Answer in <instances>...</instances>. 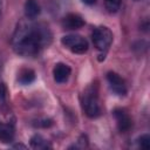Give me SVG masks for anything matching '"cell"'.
Instances as JSON below:
<instances>
[{
    "label": "cell",
    "mask_w": 150,
    "mask_h": 150,
    "mask_svg": "<svg viewBox=\"0 0 150 150\" xmlns=\"http://www.w3.org/2000/svg\"><path fill=\"white\" fill-rule=\"evenodd\" d=\"M52 41V33L43 23L21 21L12 38V46L21 56H35Z\"/></svg>",
    "instance_id": "obj_1"
},
{
    "label": "cell",
    "mask_w": 150,
    "mask_h": 150,
    "mask_svg": "<svg viewBox=\"0 0 150 150\" xmlns=\"http://www.w3.org/2000/svg\"><path fill=\"white\" fill-rule=\"evenodd\" d=\"M82 105H83L84 112L88 117L95 118L101 115V105L98 103L97 91L94 89V87L88 88L86 90V93L83 94Z\"/></svg>",
    "instance_id": "obj_2"
},
{
    "label": "cell",
    "mask_w": 150,
    "mask_h": 150,
    "mask_svg": "<svg viewBox=\"0 0 150 150\" xmlns=\"http://www.w3.org/2000/svg\"><path fill=\"white\" fill-rule=\"evenodd\" d=\"M91 39L94 42V46L101 50V52H105L111 42H112V33L108 27H97L94 29L93 34H91Z\"/></svg>",
    "instance_id": "obj_3"
},
{
    "label": "cell",
    "mask_w": 150,
    "mask_h": 150,
    "mask_svg": "<svg viewBox=\"0 0 150 150\" xmlns=\"http://www.w3.org/2000/svg\"><path fill=\"white\" fill-rule=\"evenodd\" d=\"M62 45L69 49L70 52L75 53V54H84L88 50V41L81 36V35H76V34H70V35H66L61 39Z\"/></svg>",
    "instance_id": "obj_4"
},
{
    "label": "cell",
    "mask_w": 150,
    "mask_h": 150,
    "mask_svg": "<svg viewBox=\"0 0 150 150\" xmlns=\"http://www.w3.org/2000/svg\"><path fill=\"white\" fill-rule=\"evenodd\" d=\"M107 80H108V83L111 88V90L118 95V96H124L127 94V86H125V82L124 80L116 73L114 71H109L107 74Z\"/></svg>",
    "instance_id": "obj_5"
},
{
    "label": "cell",
    "mask_w": 150,
    "mask_h": 150,
    "mask_svg": "<svg viewBox=\"0 0 150 150\" xmlns=\"http://www.w3.org/2000/svg\"><path fill=\"white\" fill-rule=\"evenodd\" d=\"M114 116H115L116 122H117V128L121 132H125L131 128V124H132L131 118L124 110L115 109L114 110Z\"/></svg>",
    "instance_id": "obj_6"
},
{
    "label": "cell",
    "mask_w": 150,
    "mask_h": 150,
    "mask_svg": "<svg viewBox=\"0 0 150 150\" xmlns=\"http://www.w3.org/2000/svg\"><path fill=\"white\" fill-rule=\"evenodd\" d=\"M70 73H71V69L66 63H57L54 67V69H53L54 80L57 83H64V82H67V80L70 76Z\"/></svg>",
    "instance_id": "obj_7"
},
{
    "label": "cell",
    "mask_w": 150,
    "mask_h": 150,
    "mask_svg": "<svg viewBox=\"0 0 150 150\" xmlns=\"http://www.w3.org/2000/svg\"><path fill=\"white\" fill-rule=\"evenodd\" d=\"M63 26L67 29H79L84 26V20L80 15L70 13L63 19Z\"/></svg>",
    "instance_id": "obj_8"
},
{
    "label": "cell",
    "mask_w": 150,
    "mask_h": 150,
    "mask_svg": "<svg viewBox=\"0 0 150 150\" xmlns=\"http://www.w3.org/2000/svg\"><path fill=\"white\" fill-rule=\"evenodd\" d=\"M25 14L28 19H35L40 14V5L36 0H26Z\"/></svg>",
    "instance_id": "obj_9"
},
{
    "label": "cell",
    "mask_w": 150,
    "mask_h": 150,
    "mask_svg": "<svg viewBox=\"0 0 150 150\" xmlns=\"http://www.w3.org/2000/svg\"><path fill=\"white\" fill-rule=\"evenodd\" d=\"M14 136L13 124L9 123H0V139L5 143L11 142Z\"/></svg>",
    "instance_id": "obj_10"
},
{
    "label": "cell",
    "mask_w": 150,
    "mask_h": 150,
    "mask_svg": "<svg viewBox=\"0 0 150 150\" xmlns=\"http://www.w3.org/2000/svg\"><path fill=\"white\" fill-rule=\"evenodd\" d=\"M30 146L33 149H49L50 144L41 135H34L30 138Z\"/></svg>",
    "instance_id": "obj_11"
},
{
    "label": "cell",
    "mask_w": 150,
    "mask_h": 150,
    "mask_svg": "<svg viewBox=\"0 0 150 150\" xmlns=\"http://www.w3.org/2000/svg\"><path fill=\"white\" fill-rule=\"evenodd\" d=\"M34 79H35V73L32 69H22L18 77L21 84H29L34 81Z\"/></svg>",
    "instance_id": "obj_12"
},
{
    "label": "cell",
    "mask_w": 150,
    "mask_h": 150,
    "mask_svg": "<svg viewBox=\"0 0 150 150\" xmlns=\"http://www.w3.org/2000/svg\"><path fill=\"white\" fill-rule=\"evenodd\" d=\"M104 4L109 13H116L121 7V0H104Z\"/></svg>",
    "instance_id": "obj_13"
},
{
    "label": "cell",
    "mask_w": 150,
    "mask_h": 150,
    "mask_svg": "<svg viewBox=\"0 0 150 150\" xmlns=\"http://www.w3.org/2000/svg\"><path fill=\"white\" fill-rule=\"evenodd\" d=\"M138 144H139V146H141L142 149L148 150V149L150 148V136H149L148 134L142 135V136L138 138Z\"/></svg>",
    "instance_id": "obj_14"
},
{
    "label": "cell",
    "mask_w": 150,
    "mask_h": 150,
    "mask_svg": "<svg viewBox=\"0 0 150 150\" xmlns=\"http://www.w3.org/2000/svg\"><path fill=\"white\" fill-rule=\"evenodd\" d=\"M50 124H52V120H49V118L39 120L38 123H35V125H38V127H43V128H47V127H49Z\"/></svg>",
    "instance_id": "obj_15"
},
{
    "label": "cell",
    "mask_w": 150,
    "mask_h": 150,
    "mask_svg": "<svg viewBox=\"0 0 150 150\" xmlns=\"http://www.w3.org/2000/svg\"><path fill=\"white\" fill-rule=\"evenodd\" d=\"M5 96H6V88L4 84H0V100L5 101Z\"/></svg>",
    "instance_id": "obj_16"
},
{
    "label": "cell",
    "mask_w": 150,
    "mask_h": 150,
    "mask_svg": "<svg viewBox=\"0 0 150 150\" xmlns=\"http://www.w3.org/2000/svg\"><path fill=\"white\" fill-rule=\"evenodd\" d=\"M82 1H83L84 4H87V5H93L96 0H82Z\"/></svg>",
    "instance_id": "obj_17"
},
{
    "label": "cell",
    "mask_w": 150,
    "mask_h": 150,
    "mask_svg": "<svg viewBox=\"0 0 150 150\" xmlns=\"http://www.w3.org/2000/svg\"><path fill=\"white\" fill-rule=\"evenodd\" d=\"M14 148H23V149H26V146H25V145H22V144H15V145H14Z\"/></svg>",
    "instance_id": "obj_18"
},
{
    "label": "cell",
    "mask_w": 150,
    "mask_h": 150,
    "mask_svg": "<svg viewBox=\"0 0 150 150\" xmlns=\"http://www.w3.org/2000/svg\"><path fill=\"white\" fill-rule=\"evenodd\" d=\"M1 7H2V4H1V0H0V13H1Z\"/></svg>",
    "instance_id": "obj_19"
},
{
    "label": "cell",
    "mask_w": 150,
    "mask_h": 150,
    "mask_svg": "<svg viewBox=\"0 0 150 150\" xmlns=\"http://www.w3.org/2000/svg\"><path fill=\"white\" fill-rule=\"evenodd\" d=\"M134 1H138V0H134Z\"/></svg>",
    "instance_id": "obj_20"
}]
</instances>
